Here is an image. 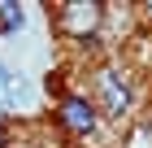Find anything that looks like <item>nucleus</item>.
Returning a JSON list of instances; mask_svg holds the SVG:
<instances>
[{"label": "nucleus", "mask_w": 152, "mask_h": 148, "mask_svg": "<svg viewBox=\"0 0 152 148\" xmlns=\"http://www.w3.org/2000/svg\"><path fill=\"white\" fill-rule=\"evenodd\" d=\"M96 18H100V9H96L91 0H74V4H65V13H61V26L70 35H87L96 26Z\"/></svg>", "instance_id": "obj_1"}, {"label": "nucleus", "mask_w": 152, "mask_h": 148, "mask_svg": "<svg viewBox=\"0 0 152 148\" xmlns=\"http://www.w3.org/2000/svg\"><path fill=\"white\" fill-rule=\"evenodd\" d=\"M61 118H65L74 131H91V122H96V113H91L87 100H65V105H61Z\"/></svg>", "instance_id": "obj_2"}, {"label": "nucleus", "mask_w": 152, "mask_h": 148, "mask_svg": "<svg viewBox=\"0 0 152 148\" xmlns=\"http://www.w3.org/2000/svg\"><path fill=\"white\" fill-rule=\"evenodd\" d=\"M100 87H104V96H109V113H122V109H126V87H117L113 74H100Z\"/></svg>", "instance_id": "obj_3"}, {"label": "nucleus", "mask_w": 152, "mask_h": 148, "mask_svg": "<svg viewBox=\"0 0 152 148\" xmlns=\"http://www.w3.org/2000/svg\"><path fill=\"white\" fill-rule=\"evenodd\" d=\"M0 22L4 26H22V9H18L13 0H0Z\"/></svg>", "instance_id": "obj_4"}, {"label": "nucleus", "mask_w": 152, "mask_h": 148, "mask_svg": "<svg viewBox=\"0 0 152 148\" xmlns=\"http://www.w3.org/2000/svg\"><path fill=\"white\" fill-rule=\"evenodd\" d=\"M13 83H18V74H13L9 66H0V96H4V91H13Z\"/></svg>", "instance_id": "obj_5"}, {"label": "nucleus", "mask_w": 152, "mask_h": 148, "mask_svg": "<svg viewBox=\"0 0 152 148\" xmlns=\"http://www.w3.org/2000/svg\"><path fill=\"white\" fill-rule=\"evenodd\" d=\"M9 105H13V100H9V96H0V113H9Z\"/></svg>", "instance_id": "obj_6"}, {"label": "nucleus", "mask_w": 152, "mask_h": 148, "mask_svg": "<svg viewBox=\"0 0 152 148\" xmlns=\"http://www.w3.org/2000/svg\"><path fill=\"white\" fill-rule=\"evenodd\" d=\"M0 148H4V126H0Z\"/></svg>", "instance_id": "obj_7"}]
</instances>
